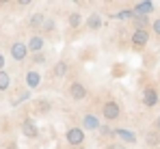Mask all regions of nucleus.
I'll use <instances>...</instances> for the list:
<instances>
[{
	"instance_id": "11",
	"label": "nucleus",
	"mask_w": 160,
	"mask_h": 149,
	"mask_svg": "<svg viewBox=\"0 0 160 149\" xmlns=\"http://www.w3.org/2000/svg\"><path fill=\"white\" fill-rule=\"evenodd\" d=\"M100 119H98V115H93V112H84L82 115V119H80V127L82 130H89V132H93V130H100Z\"/></svg>"
},
{
	"instance_id": "29",
	"label": "nucleus",
	"mask_w": 160,
	"mask_h": 149,
	"mask_svg": "<svg viewBox=\"0 0 160 149\" xmlns=\"http://www.w3.org/2000/svg\"><path fill=\"white\" fill-rule=\"evenodd\" d=\"M152 130H154V132H158V134H160V115L156 117V119H154V125H152Z\"/></svg>"
},
{
	"instance_id": "34",
	"label": "nucleus",
	"mask_w": 160,
	"mask_h": 149,
	"mask_svg": "<svg viewBox=\"0 0 160 149\" xmlns=\"http://www.w3.org/2000/svg\"><path fill=\"white\" fill-rule=\"evenodd\" d=\"M158 80H160V76H158Z\"/></svg>"
},
{
	"instance_id": "20",
	"label": "nucleus",
	"mask_w": 160,
	"mask_h": 149,
	"mask_svg": "<svg viewBox=\"0 0 160 149\" xmlns=\"http://www.w3.org/2000/svg\"><path fill=\"white\" fill-rule=\"evenodd\" d=\"M26 99H30V91H28L26 87H22V89L18 87V91H15V97L11 99V104H13V106H18V104H24Z\"/></svg>"
},
{
	"instance_id": "33",
	"label": "nucleus",
	"mask_w": 160,
	"mask_h": 149,
	"mask_svg": "<svg viewBox=\"0 0 160 149\" xmlns=\"http://www.w3.org/2000/svg\"><path fill=\"white\" fill-rule=\"evenodd\" d=\"M78 149H84V147H78Z\"/></svg>"
},
{
	"instance_id": "3",
	"label": "nucleus",
	"mask_w": 160,
	"mask_h": 149,
	"mask_svg": "<svg viewBox=\"0 0 160 149\" xmlns=\"http://www.w3.org/2000/svg\"><path fill=\"white\" fill-rule=\"evenodd\" d=\"M9 54H11V58H13L15 63H24V61H28L26 41H24V39H20V37H15V39L9 43Z\"/></svg>"
},
{
	"instance_id": "31",
	"label": "nucleus",
	"mask_w": 160,
	"mask_h": 149,
	"mask_svg": "<svg viewBox=\"0 0 160 149\" xmlns=\"http://www.w3.org/2000/svg\"><path fill=\"white\" fill-rule=\"evenodd\" d=\"M4 65H7V58H4V54H2V52H0V72H2V69H4Z\"/></svg>"
},
{
	"instance_id": "7",
	"label": "nucleus",
	"mask_w": 160,
	"mask_h": 149,
	"mask_svg": "<svg viewBox=\"0 0 160 149\" xmlns=\"http://www.w3.org/2000/svg\"><path fill=\"white\" fill-rule=\"evenodd\" d=\"M20 132L24 138H37L39 136V125L32 117H24L22 123H20Z\"/></svg>"
},
{
	"instance_id": "5",
	"label": "nucleus",
	"mask_w": 160,
	"mask_h": 149,
	"mask_svg": "<svg viewBox=\"0 0 160 149\" xmlns=\"http://www.w3.org/2000/svg\"><path fill=\"white\" fill-rule=\"evenodd\" d=\"M67 97L74 99V102H82V99L89 97V89L84 87V82H80V80H72L69 84H67Z\"/></svg>"
},
{
	"instance_id": "27",
	"label": "nucleus",
	"mask_w": 160,
	"mask_h": 149,
	"mask_svg": "<svg viewBox=\"0 0 160 149\" xmlns=\"http://www.w3.org/2000/svg\"><path fill=\"white\" fill-rule=\"evenodd\" d=\"M100 134H102V136H112V127H110V125H100Z\"/></svg>"
},
{
	"instance_id": "2",
	"label": "nucleus",
	"mask_w": 160,
	"mask_h": 149,
	"mask_svg": "<svg viewBox=\"0 0 160 149\" xmlns=\"http://www.w3.org/2000/svg\"><path fill=\"white\" fill-rule=\"evenodd\" d=\"M100 115L104 117V121H106V123H112V121L121 119L123 108H121V104H119L117 99H106V102L102 104V108H100Z\"/></svg>"
},
{
	"instance_id": "19",
	"label": "nucleus",
	"mask_w": 160,
	"mask_h": 149,
	"mask_svg": "<svg viewBox=\"0 0 160 149\" xmlns=\"http://www.w3.org/2000/svg\"><path fill=\"white\" fill-rule=\"evenodd\" d=\"M28 63L32 65V69H37V67H41V65H46V63H48V56H46V52L28 54Z\"/></svg>"
},
{
	"instance_id": "16",
	"label": "nucleus",
	"mask_w": 160,
	"mask_h": 149,
	"mask_svg": "<svg viewBox=\"0 0 160 149\" xmlns=\"http://www.w3.org/2000/svg\"><path fill=\"white\" fill-rule=\"evenodd\" d=\"M143 141H145V145H147V147H154V149L160 147V134H158V132H154L152 127L143 132Z\"/></svg>"
},
{
	"instance_id": "6",
	"label": "nucleus",
	"mask_w": 160,
	"mask_h": 149,
	"mask_svg": "<svg viewBox=\"0 0 160 149\" xmlns=\"http://www.w3.org/2000/svg\"><path fill=\"white\" fill-rule=\"evenodd\" d=\"M84 138H87V134H84V130H82L80 125H72V127L65 130V141H67V145H72V147H76V149L82 147Z\"/></svg>"
},
{
	"instance_id": "18",
	"label": "nucleus",
	"mask_w": 160,
	"mask_h": 149,
	"mask_svg": "<svg viewBox=\"0 0 160 149\" xmlns=\"http://www.w3.org/2000/svg\"><path fill=\"white\" fill-rule=\"evenodd\" d=\"M102 24H104V22H102V15H100V13H91V15L84 20V26H87L89 30H100Z\"/></svg>"
},
{
	"instance_id": "12",
	"label": "nucleus",
	"mask_w": 160,
	"mask_h": 149,
	"mask_svg": "<svg viewBox=\"0 0 160 149\" xmlns=\"http://www.w3.org/2000/svg\"><path fill=\"white\" fill-rule=\"evenodd\" d=\"M32 110L39 115V117H46V115H50L52 112V102L46 97H37L32 102Z\"/></svg>"
},
{
	"instance_id": "13",
	"label": "nucleus",
	"mask_w": 160,
	"mask_h": 149,
	"mask_svg": "<svg viewBox=\"0 0 160 149\" xmlns=\"http://www.w3.org/2000/svg\"><path fill=\"white\" fill-rule=\"evenodd\" d=\"M43 22H46V13H43V11H32V13L28 15V20H26V26L30 30H41Z\"/></svg>"
},
{
	"instance_id": "23",
	"label": "nucleus",
	"mask_w": 160,
	"mask_h": 149,
	"mask_svg": "<svg viewBox=\"0 0 160 149\" xmlns=\"http://www.w3.org/2000/svg\"><path fill=\"white\" fill-rule=\"evenodd\" d=\"M132 22L136 24L134 28H147V26H149V17H147V15H136V13H134Z\"/></svg>"
},
{
	"instance_id": "22",
	"label": "nucleus",
	"mask_w": 160,
	"mask_h": 149,
	"mask_svg": "<svg viewBox=\"0 0 160 149\" xmlns=\"http://www.w3.org/2000/svg\"><path fill=\"white\" fill-rule=\"evenodd\" d=\"M67 24L72 26V28H80V26H82V15H80L78 11H72V13L67 15Z\"/></svg>"
},
{
	"instance_id": "26",
	"label": "nucleus",
	"mask_w": 160,
	"mask_h": 149,
	"mask_svg": "<svg viewBox=\"0 0 160 149\" xmlns=\"http://www.w3.org/2000/svg\"><path fill=\"white\" fill-rule=\"evenodd\" d=\"M104 149H126V145H121L119 141H112V143H106Z\"/></svg>"
},
{
	"instance_id": "10",
	"label": "nucleus",
	"mask_w": 160,
	"mask_h": 149,
	"mask_svg": "<svg viewBox=\"0 0 160 149\" xmlns=\"http://www.w3.org/2000/svg\"><path fill=\"white\" fill-rule=\"evenodd\" d=\"M112 136H117L121 145H134L136 143V134H134L132 130H128V127H115Z\"/></svg>"
},
{
	"instance_id": "21",
	"label": "nucleus",
	"mask_w": 160,
	"mask_h": 149,
	"mask_svg": "<svg viewBox=\"0 0 160 149\" xmlns=\"http://www.w3.org/2000/svg\"><path fill=\"white\" fill-rule=\"evenodd\" d=\"M11 84H13V82H11V74H9L7 69H2V72H0V93H7V91L11 89Z\"/></svg>"
},
{
	"instance_id": "8",
	"label": "nucleus",
	"mask_w": 160,
	"mask_h": 149,
	"mask_svg": "<svg viewBox=\"0 0 160 149\" xmlns=\"http://www.w3.org/2000/svg\"><path fill=\"white\" fill-rule=\"evenodd\" d=\"M41 80H43V76L39 74L37 69H32V67L24 72V84H26L28 91H37L41 87Z\"/></svg>"
},
{
	"instance_id": "14",
	"label": "nucleus",
	"mask_w": 160,
	"mask_h": 149,
	"mask_svg": "<svg viewBox=\"0 0 160 149\" xmlns=\"http://www.w3.org/2000/svg\"><path fill=\"white\" fill-rule=\"evenodd\" d=\"M132 11L136 13V15H147V17H149V13L156 11V4L149 2V0H143V2H136V4H134Z\"/></svg>"
},
{
	"instance_id": "32",
	"label": "nucleus",
	"mask_w": 160,
	"mask_h": 149,
	"mask_svg": "<svg viewBox=\"0 0 160 149\" xmlns=\"http://www.w3.org/2000/svg\"><path fill=\"white\" fill-rule=\"evenodd\" d=\"M7 149H18V145H15V143H9V145H7Z\"/></svg>"
},
{
	"instance_id": "4",
	"label": "nucleus",
	"mask_w": 160,
	"mask_h": 149,
	"mask_svg": "<svg viewBox=\"0 0 160 149\" xmlns=\"http://www.w3.org/2000/svg\"><path fill=\"white\" fill-rule=\"evenodd\" d=\"M149 43V30L147 28H134L130 32V46L136 52H143Z\"/></svg>"
},
{
	"instance_id": "25",
	"label": "nucleus",
	"mask_w": 160,
	"mask_h": 149,
	"mask_svg": "<svg viewBox=\"0 0 160 149\" xmlns=\"http://www.w3.org/2000/svg\"><path fill=\"white\" fill-rule=\"evenodd\" d=\"M149 28H152V32H154V35H156V37L160 39V17L152 20V22H149Z\"/></svg>"
},
{
	"instance_id": "15",
	"label": "nucleus",
	"mask_w": 160,
	"mask_h": 149,
	"mask_svg": "<svg viewBox=\"0 0 160 149\" xmlns=\"http://www.w3.org/2000/svg\"><path fill=\"white\" fill-rule=\"evenodd\" d=\"M67 74H69V61L61 58L58 63H54V67H52V78H65Z\"/></svg>"
},
{
	"instance_id": "9",
	"label": "nucleus",
	"mask_w": 160,
	"mask_h": 149,
	"mask_svg": "<svg viewBox=\"0 0 160 149\" xmlns=\"http://www.w3.org/2000/svg\"><path fill=\"white\" fill-rule=\"evenodd\" d=\"M26 48H28V54H39V52H46V37L41 35H30V39L26 41Z\"/></svg>"
},
{
	"instance_id": "17",
	"label": "nucleus",
	"mask_w": 160,
	"mask_h": 149,
	"mask_svg": "<svg viewBox=\"0 0 160 149\" xmlns=\"http://www.w3.org/2000/svg\"><path fill=\"white\" fill-rule=\"evenodd\" d=\"M56 20L54 17H46V22H43V26H41V32L46 35V37H56ZM41 35V37H43Z\"/></svg>"
},
{
	"instance_id": "24",
	"label": "nucleus",
	"mask_w": 160,
	"mask_h": 149,
	"mask_svg": "<svg viewBox=\"0 0 160 149\" xmlns=\"http://www.w3.org/2000/svg\"><path fill=\"white\" fill-rule=\"evenodd\" d=\"M112 17H117V20H132V17H134V11H132V9H123V11L115 13Z\"/></svg>"
},
{
	"instance_id": "1",
	"label": "nucleus",
	"mask_w": 160,
	"mask_h": 149,
	"mask_svg": "<svg viewBox=\"0 0 160 149\" xmlns=\"http://www.w3.org/2000/svg\"><path fill=\"white\" fill-rule=\"evenodd\" d=\"M141 102L145 108H156L160 104V91L154 82H145L141 89Z\"/></svg>"
},
{
	"instance_id": "30",
	"label": "nucleus",
	"mask_w": 160,
	"mask_h": 149,
	"mask_svg": "<svg viewBox=\"0 0 160 149\" xmlns=\"http://www.w3.org/2000/svg\"><path fill=\"white\" fill-rule=\"evenodd\" d=\"M28 4H30V0H20V2H15L18 9H24V7H28Z\"/></svg>"
},
{
	"instance_id": "28",
	"label": "nucleus",
	"mask_w": 160,
	"mask_h": 149,
	"mask_svg": "<svg viewBox=\"0 0 160 149\" xmlns=\"http://www.w3.org/2000/svg\"><path fill=\"white\" fill-rule=\"evenodd\" d=\"M123 74H126V67H121V65L112 67V76H123Z\"/></svg>"
}]
</instances>
